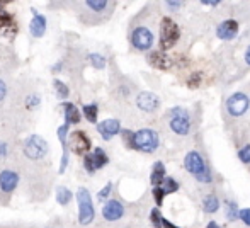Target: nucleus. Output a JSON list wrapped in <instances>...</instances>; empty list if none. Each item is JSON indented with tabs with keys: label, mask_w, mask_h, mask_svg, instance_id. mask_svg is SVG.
I'll list each match as a JSON object with an SVG mask.
<instances>
[{
	"label": "nucleus",
	"mask_w": 250,
	"mask_h": 228,
	"mask_svg": "<svg viewBox=\"0 0 250 228\" xmlns=\"http://www.w3.org/2000/svg\"><path fill=\"white\" fill-rule=\"evenodd\" d=\"M24 153H26V157H29V159L40 160L48 153V143L44 142L41 136L33 135L24 143Z\"/></svg>",
	"instance_id": "obj_6"
},
{
	"label": "nucleus",
	"mask_w": 250,
	"mask_h": 228,
	"mask_svg": "<svg viewBox=\"0 0 250 228\" xmlns=\"http://www.w3.org/2000/svg\"><path fill=\"white\" fill-rule=\"evenodd\" d=\"M70 148L77 153V155H89L90 150V140L87 138V135L83 131H75L70 136Z\"/></svg>",
	"instance_id": "obj_10"
},
{
	"label": "nucleus",
	"mask_w": 250,
	"mask_h": 228,
	"mask_svg": "<svg viewBox=\"0 0 250 228\" xmlns=\"http://www.w3.org/2000/svg\"><path fill=\"white\" fill-rule=\"evenodd\" d=\"M65 118H66L65 123H68V124L70 123H72V124H77V123L80 121V111L77 109L72 103H66L65 104Z\"/></svg>",
	"instance_id": "obj_19"
},
{
	"label": "nucleus",
	"mask_w": 250,
	"mask_h": 228,
	"mask_svg": "<svg viewBox=\"0 0 250 228\" xmlns=\"http://www.w3.org/2000/svg\"><path fill=\"white\" fill-rule=\"evenodd\" d=\"M17 182H19V175L14 170H2L0 172V189L3 192H10L16 189Z\"/></svg>",
	"instance_id": "obj_15"
},
{
	"label": "nucleus",
	"mask_w": 250,
	"mask_h": 228,
	"mask_svg": "<svg viewBox=\"0 0 250 228\" xmlns=\"http://www.w3.org/2000/svg\"><path fill=\"white\" fill-rule=\"evenodd\" d=\"M109 5H111V3L105 2V0H89V2H85V7H89L94 12H104Z\"/></svg>",
	"instance_id": "obj_24"
},
{
	"label": "nucleus",
	"mask_w": 250,
	"mask_h": 228,
	"mask_svg": "<svg viewBox=\"0 0 250 228\" xmlns=\"http://www.w3.org/2000/svg\"><path fill=\"white\" fill-rule=\"evenodd\" d=\"M77 201H79V222L82 225H89L94 220V205L90 199V192L85 187H80L77 191Z\"/></svg>",
	"instance_id": "obj_4"
},
{
	"label": "nucleus",
	"mask_w": 250,
	"mask_h": 228,
	"mask_svg": "<svg viewBox=\"0 0 250 228\" xmlns=\"http://www.w3.org/2000/svg\"><path fill=\"white\" fill-rule=\"evenodd\" d=\"M240 220L245 223V225H249V227H250V208L240 209Z\"/></svg>",
	"instance_id": "obj_37"
},
{
	"label": "nucleus",
	"mask_w": 250,
	"mask_h": 228,
	"mask_svg": "<svg viewBox=\"0 0 250 228\" xmlns=\"http://www.w3.org/2000/svg\"><path fill=\"white\" fill-rule=\"evenodd\" d=\"M97 104H89V106L83 107V116L87 118L89 123H96L97 121Z\"/></svg>",
	"instance_id": "obj_26"
},
{
	"label": "nucleus",
	"mask_w": 250,
	"mask_h": 228,
	"mask_svg": "<svg viewBox=\"0 0 250 228\" xmlns=\"http://www.w3.org/2000/svg\"><path fill=\"white\" fill-rule=\"evenodd\" d=\"M150 181H151V186H153V187L162 186V182L165 181V166L162 162H157L153 166V170H151V175H150Z\"/></svg>",
	"instance_id": "obj_18"
},
{
	"label": "nucleus",
	"mask_w": 250,
	"mask_h": 228,
	"mask_svg": "<svg viewBox=\"0 0 250 228\" xmlns=\"http://www.w3.org/2000/svg\"><path fill=\"white\" fill-rule=\"evenodd\" d=\"M201 3H203V5H211V7H216L218 3V0H201Z\"/></svg>",
	"instance_id": "obj_40"
},
{
	"label": "nucleus",
	"mask_w": 250,
	"mask_h": 228,
	"mask_svg": "<svg viewBox=\"0 0 250 228\" xmlns=\"http://www.w3.org/2000/svg\"><path fill=\"white\" fill-rule=\"evenodd\" d=\"M121 135H123V140H125V143L128 145V148H135V133L129 131V129H123Z\"/></svg>",
	"instance_id": "obj_28"
},
{
	"label": "nucleus",
	"mask_w": 250,
	"mask_h": 228,
	"mask_svg": "<svg viewBox=\"0 0 250 228\" xmlns=\"http://www.w3.org/2000/svg\"><path fill=\"white\" fill-rule=\"evenodd\" d=\"M123 215H125V206L119 201H116V199L107 201L104 205V208H102V216H104L107 222H116V220L123 218Z\"/></svg>",
	"instance_id": "obj_12"
},
{
	"label": "nucleus",
	"mask_w": 250,
	"mask_h": 228,
	"mask_svg": "<svg viewBox=\"0 0 250 228\" xmlns=\"http://www.w3.org/2000/svg\"><path fill=\"white\" fill-rule=\"evenodd\" d=\"M203 206H204V211L206 213H216L218 208H220V201H218L216 196L209 194L203 199Z\"/></svg>",
	"instance_id": "obj_20"
},
{
	"label": "nucleus",
	"mask_w": 250,
	"mask_h": 228,
	"mask_svg": "<svg viewBox=\"0 0 250 228\" xmlns=\"http://www.w3.org/2000/svg\"><path fill=\"white\" fill-rule=\"evenodd\" d=\"M150 222H151V225H153V228H164V227H162L164 218H162V215H160V211H158V209H151Z\"/></svg>",
	"instance_id": "obj_27"
},
{
	"label": "nucleus",
	"mask_w": 250,
	"mask_h": 228,
	"mask_svg": "<svg viewBox=\"0 0 250 228\" xmlns=\"http://www.w3.org/2000/svg\"><path fill=\"white\" fill-rule=\"evenodd\" d=\"M111 189H112V184H111V182H107V184H105V187H104V189H101V191H99L97 198H99L101 201H102V199H105V198L109 196V192H111Z\"/></svg>",
	"instance_id": "obj_36"
},
{
	"label": "nucleus",
	"mask_w": 250,
	"mask_h": 228,
	"mask_svg": "<svg viewBox=\"0 0 250 228\" xmlns=\"http://www.w3.org/2000/svg\"><path fill=\"white\" fill-rule=\"evenodd\" d=\"M89 60L92 62V65L96 66V68H99V70H102L105 66V58L102 57V55L92 53V55H89Z\"/></svg>",
	"instance_id": "obj_29"
},
{
	"label": "nucleus",
	"mask_w": 250,
	"mask_h": 228,
	"mask_svg": "<svg viewBox=\"0 0 250 228\" xmlns=\"http://www.w3.org/2000/svg\"><path fill=\"white\" fill-rule=\"evenodd\" d=\"M131 44L136 50L146 51L153 46V34L146 27H136L131 33Z\"/></svg>",
	"instance_id": "obj_7"
},
{
	"label": "nucleus",
	"mask_w": 250,
	"mask_h": 228,
	"mask_svg": "<svg viewBox=\"0 0 250 228\" xmlns=\"http://www.w3.org/2000/svg\"><path fill=\"white\" fill-rule=\"evenodd\" d=\"M55 87H56V96H58L60 99H65V97L68 96V87H66L63 82L55 80Z\"/></svg>",
	"instance_id": "obj_30"
},
{
	"label": "nucleus",
	"mask_w": 250,
	"mask_h": 228,
	"mask_svg": "<svg viewBox=\"0 0 250 228\" xmlns=\"http://www.w3.org/2000/svg\"><path fill=\"white\" fill-rule=\"evenodd\" d=\"M148 63L158 70H168L172 66L170 60H168V57L164 51H151L148 55Z\"/></svg>",
	"instance_id": "obj_16"
},
{
	"label": "nucleus",
	"mask_w": 250,
	"mask_h": 228,
	"mask_svg": "<svg viewBox=\"0 0 250 228\" xmlns=\"http://www.w3.org/2000/svg\"><path fill=\"white\" fill-rule=\"evenodd\" d=\"M249 106H250L249 97L245 96V94H242V92L233 94V96H230V97H228V101H227V109H228V113H230L231 116L245 114V113H247V109H249Z\"/></svg>",
	"instance_id": "obj_8"
},
{
	"label": "nucleus",
	"mask_w": 250,
	"mask_h": 228,
	"mask_svg": "<svg viewBox=\"0 0 250 228\" xmlns=\"http://www.w3.org/2000/svg\"><path fill=\"white\" fill-rule=\"evenodd\" d=\"M238 159L244 164H250V145H245L244 148L238 152Z\"/></svg>",
	"instance_id": "obj_31"
},
{
	"label": "nucleus",
	"mask_w": 250,
	"mask_h": 228,
	"mask_svg": "<svg viewBox=\"0 0 250 228\" xmlns=\"http://www.w3.org/2000/svg\"><path fill=\"white\" fill-rule=\"evenodd\" d=\"M66 131H68V123H65V124H62V126L58 128V138H60V142H62V145H63V146L66 145V142H65Z\"/></svg>",
	"instance_id": "obj_33"
},
{
	"label": "nucleus",
	"mask_w": 250,
	"mask_h": 228,
	"mask_svg": "<svg viewBox=\"0 0 250 228\" xmlns=\"http://www.w3.org/2000/svg\"><path fill=\"white\" fill-rule=\"evenodd\" d=\"M245 62L250 65V46L247 48V51H245Z\"/></svg>",
	"instance_id": "obj_42"
},
{
	"label": "nucleus",
	"mask_w": 250,
	"mask_h": 228,
	"mask_svg": "<svg viewBox=\"0 0 250 228\" xmlns=\"http://www.w3.org/2000/svg\"><path fill=\"white\" fill-rule=\"evenodd\" d=\"M5 94H7V85L2 82V80H0V101L5 97Z\"/></svg>",
	"instance_id": "obj_39"
},
{
	"label": "nucleus",
	"mask_w": 250,
	"mask_h": 228,
	"mask_svg": "<svg viewBox=\"0 0 250 228\" xmlns=\"http://www.w3.org/2000/svg\"><path fill=\"white\" fill-rule=\"evenodd\" d=\"M33 14H34V17H33V21H31L29 31L34 38H41L46 33V19H44V16L38 14L36 10H33Z\"/></svg>",
	"instance_id": "obj_17"
},
{
	"label": "nucleus",
	"mask_w": 250,
	"mask_h": 228,
	"mask_svg": "<svg viewBox=\"0 0 250 228\" xmlns=\"http://www.w3.org/2000/svg\"><path fill=\"white\" fill-rule=\"evenodd\" d=\"M170 128L175 135H188L191 129V116L184 107H174L170 113Z\"/></svg>",
	"instance_id": "obj_5"
},
{
	"label": "nucleus",
	"mask_w": 250,
	"mask_h": 228,
	"mask_svg": "<svg viewBox=\"0 0 250 228\" xmlns=\"http://www.w3.org/2000/svg\"><path fill=\"white\" fill-rule=\"evenodd\" d=\"M107 162H109V159L102 148H96L92 153L83 157V166H85V170L90 172V174L96 172L97 169H102Z\"/></svg>",
	"instance_id": "obj_9"
},
{
	"label": "nucleus",
	"mask_w": 250,
	"mask_h": 228,
	"mask_svg": "<svg viewBox=\"0 0 250 228\" xmlns=\"http://www.w3.org/2000/svg\"><path fill=\"white\" fill-rule=\"evenodd\" d=\"M179 38H181V27L177 26L174 19L170 17H164L160 24V51H167L177 44Z\"/></svg>",
	"instance_id": "obj_1"
},
{
	"label": "nucleus",
	"mask_w": 250,
	"mask_h": 228,
	"mask_svg": "<svg viewBox=\"0 0 250 228\" xmlns=\"http://www.w3.org/2000/svg\"><path fill=\"white\" fill-rule=\"evenodd\" d=\"M66 166H68V145L63 146V157H62V164H60V172H65Z\"/></svg>",
	"instance_id": "obj_34"
},
{
	"label": "nucleus",
	"mask_w": 250,
	"mask_h": 228,
	"mask_svg": "<svg viewBox=\"0 0 250 228\" xmlns=\"http://www.w3.org/2000/svg\"><path fill=\"white\" fill-rule=\"evenodd\" d=\"M206 228H220V227H218V223L216 222H209V223H208V227Z\"/></svg>",
	"instance_id": "obj_43"
},
{
	"label": "nucleus",
	"mask_w": 250,
	"mask_h": 228,
	"mask_svg": "<svg viewBox=\"0 0 250 228\" xmlns=\"http://www.w3.org/2000/svg\"><path fill=\"white\" fill-rule=\"evenodd\" d=\"M201 80H203V75H201V73H194V75H191V79L188 80V85L191 87V89H194V87H199Z\"/></svg>",
	"instance_id": "obj_35"
},
{
	"label": "nucleus",
	"mask_w": 250,
	"mask_h": 228,
	"mask_svg": "<svg viewBox=\"0 0 250 228\" xmlns=\"http://www.w3.org/2000/svg\"><path fill=\"white\" fill-rule=\"evenodd\" d=\"M136 106L142 111L153 113V111H157L158 106H160V99H158V96H155L153 92H142L136 97Z\"/></svg>",
	"instance_id": "obj_11"
},
{
	"label": "nucleus",
	"mask_w": 250,
	"mask_h": 228,
	"mask_svg": "<svg viewBox=\"0 0 250 228\" xmlns=\"http://www.w3.org/2000/svg\"><path fill=\"white\" fill-rule=\"evenodd\" d=\"M158 145H160V138L153 129L145 128L135 133V148L140 150V152L151 153L158 148Z\"/></svg>",
	"instance_id": "obj_3"
},
{
	"label": "nucleus",
	"mask_w": 250,
	"mask_h": 228,
	"mask_svg": "<svg viewBox=\"0 0 250 228\" xmlns=\"http://www.w3.org/2000/svg\"><path fill=\"white\" fill-rule=\"evenodd\" d=\"M165 5L170 7L172 10H177V9H181V7H182V2H172V0H167V2H165Z\"/></svg>",
	"instance_id": "obj_38"
},
{
	"label": "nucleus",
	"mask_w": 250,
	"mask_h": 228,
	"mask_svg": "<svg viewBox=\"0 0 250 228\" xmlns=\"http://www.w3.org/2000/svg\"><path fill=\"white\" fill-rule=\"evenodd\" d=\"M97 131L101 133V136L104 140H111L112 136L121 133V123L118 119H105V121L97 124Z\"/></svg>",
	"instance_id": "obj_13"
},
{
	"label": "nucleus",
	"mask_w": 250,
	"mask_h": 228,
	"mask_svg": "<svg viewBox=\"0 0 250 228\" xmlns=\"http://www.w3.org/2000/svg\"><path fill=\"white\" fill-rule=\"evenodd\" d=\"M162 227L164 228H181V227H175L174 223L168 222V220H165V218H164V222H162Z\"/></svg>",
	"instance_id": "obj_41"
},
{
	"label": "nucleus",
	"mask_w": 250,
	"mask_h": 228,
	"mask_svg": "<svg viewBox=\"0 0 250 228\" xmlns=\"http://www.w3.org/2000/svg\"><path fill=\"white\" fill-rule=\"evenodd\" d=\"M164 196H165V192L160 186H158V187H153V198L158 206H162V203H164Z\"/></svg>",
	"instance_id": "obj_32"
},
{
	"label": "nucleus",
	"mask_w": 250,
	"mask_h": 228,
	"mask_svg": "<svg viewBox=\"0 0 250 228\" xmlns=\"http://www.w3.org/2000/svg\"><path fill=\"white\" fill-rule=\"evenodd\" d=\"M56 199H58L60 205H68L70 199H72V192H70V189L60 186V187L56 189Z\"/></svg>",
	"instance_id": "obj_23"
},
{
	"label": "nucleus",
	"mask_w": 250,
	"mask_h": 228,
	"mask_svg": "<svg viewBox=\"0 0 250 228\" xmlns=\"http://www.w3.org/2000/svg\"><path fill=\"white\" fill-rule=\"evenodd\" d=\"M184 167L189 174H192L199 182H211V174L208 170L204 159L198 152H189L184 159Z\"/></svg>",
	"instance_id": "obj_2"
},
{
	"label": "nucleus",
	"mask_w": 250,
	"mask_h": 228,
	"mask_svg": "<svg viewBox=\"0 0 250 228\" xmlns=\"http://www.w3.org/2000/svg\"><path fill=\"white\" fill-rule=\"evenodd\" d=\"M225 206H227V218L230 222H235V220L240 218V209H238L237 203L228 199V201H225Z\"/></svg>",
	"instance_id": "obj_21"
},
{
	"label": "nucleus",
	"mask_w": 250,
	"mask_h": 228,
	"mask_svg": "<svg viewBox=\"0 0 250 228\" xmlns=\"http://www.w3.org/2000/svg\"><path fill=\"white\" fill-rule=\"evenodd\" d=\"M10 27H14L12 16H10L5 9H2V7H0V29L7 31V29H10Z\"/></svg>",
	"instance_id": "obj_22"
},
{
	"label": "nucleus",
	"mask_w": 250,
	"mask_h": 228,
	"mask_svg": "<svg viewBox=\"0 0 250 228\" xmlns=\"http://www.w3.org/2000/svg\"><path fill=\"white\" fill-rule=\"evenodd\" d=\"M160 187L164 189L165 194H172V192H175V191H177V189H179V184H177V181H175V179H172V177H165V181L162 182Z\"/></svg>",
	"instance_id": "obj_25"
},
{
	"label": "nucleus",
	"mask_w": 250,
	"mask_h": 228,
	"mask_svg": "<svg viewBox=\"0 0 250 228\" xmlns=\"http://www.w3.org/2000/svg\"><path fill=\"white\" fill-rule=\"evenodd\" d=\"M238 33V22L235 19L223 21L220 26L216 27V36L220 40H233Z\"/></svg>",
	"instance_id": "obj_14"
}]
</instances>
